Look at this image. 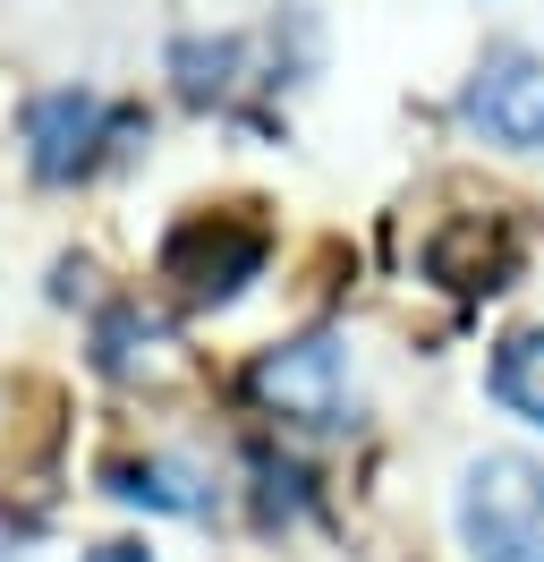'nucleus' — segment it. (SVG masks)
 Wrapping results in <instances>:
<instances>
[{"label":"nucleus","instance_id":"f257e3e1","mask_svg":"<svg viewBox=\"0 0 544 562\" xmlns=\"http://www.w3.org/2000/svg\"><path fill=\"white\" fill-rule=\"evenodd\" d=\"M460 528L476 562H544V469L519 452H485L460 486Z\"/></svg>","mask_w":544,"mask_h":562},{"label":"nucleus","instance_id":"f03ea898","mask_svg":"<svg viewBox=\"0 0 544 562\" xmlns=\"http://www.w3.org/2000/svg\"><path fill=\"white\" fill-rule=\"evenodd\" d=\"M264 256H272L264 222H247V213H188L162 239V281L179 299H196V307H222V299H238L264 273Z\"/></svg>","mask_w":544,"mask_h":562},{"label":"nucleus","instance_id":"7ed1b4c3","mask_svg":"<svg viewBox=\"0 0 544 562\" xmlns=\"http://www.w3.org/2000/svg\"><path fill=\"white\" fill-rule=\"evenodd\" d=\"M128 128H136L128 111H111L102 94L60 86V94H34L26 103V162H34V179H86Z\"/></svg>","mask_w":544,"mask_h":562},{"label":"nucleus","instance_id":"20e7f679","mask_svg":"<svg viewBox=\"0 0 544 562\" xmlns=\"http://www.w3.org/2000/svg\"><path fill=\"white\" fill-rule=\"evenodd\" d=\"M247 392L264 401L272 418H298V426H340V401H349L332 341H281V350H264L247 367Z\"/></svg>","mask_w":544,"mask_h":562},{"label":"nucleus","instance_id":"39448f33","mask_svg":"<svg viewBox=\"0 0 544 562\" xmlns=\"http://www.w3.org/2000/svg\"><path fill=\"white\" fill-rule=\"evenodd\" d=\"M426 273H434L442 290H460V299H494V290L519 281V231H510L502 213H460V222L434 231Z\"/></svg>","mask_w":544,"mask_h":562},{"label":"nucleus","instance_id":"423d86ee","mask_svg":"<svg viewBox=\"0 0 544 562\" xmlns=\"http://www.w3.org/2000/svg\"><path fill=\"white\" fill-rule=\"evenodd\" d=\"M94 367L128 392H170V384L196 375V358L179 350V333H170L154 307H111L102 333H94Z\"/></svg>","mask_w":544,"mask_h":562},{"label":"nucleus","instance_id":"0eeeda50","mask_svg":"<svg viewBox=\"0 0 544 562\" xmlns=\"http://www.w3.org/2000/svg\"><path fill=\"white\" fill-rule=\"evenodd\" d=\"M468 120L502 145H544V60L528 52H485V69L468 86Z\"/></svg>","mask_w":544,"mask_h":562},{"label":"nucleus","instance_id":"6e6552de","mask_svg":"<svg viewBox=\"0 0 544 562\" xmlns=\"http://www.w3.org/2000/svg\"><path fill=\"white\" fill-rule=\"evenodd\" d=\"M494 401H502L510 418L544 426V333H510L502 350H494Z\"/></svg>","mask_w":544,"mask_h":562},{"label":"nucleus","instance_id":"1a4fd4ad","mask_svg":"<svg viewBox=\"0 0 544 562\" xmlns=\"http://www.w3.org/2000/svg\"><path fill=\"white\" fill-rule=\"evenodd\" d=\"M111 494L154 503V512H188V520H196V512H213V494H204L179 460H120V469H111Z\"/></svg>","mask_w":544,"mask_h":562},{"label":"nucleus","instance_id":"9d476101","mask_svg":"<svg viewBox=\"0 0 544 562\" xmlns=\"http://www.w3.org/2000/svg\"><path fill=\"white\" fill-rule=\"evenodd\" d=\"M86 562H145V546H94Z\"/></svg>","mask_w":544,"mask_h":562}]
</instances>
